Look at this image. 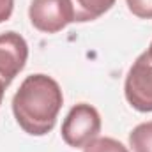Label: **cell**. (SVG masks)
Masks as SVG:
<instances>
[{
    "instance_id": "3957f363",
    "label": "cell",
    "mask_w": 152,
    "mask_h": 152,
    "mask_svg": "<svg viewBox=\"0 0 152 152\" xmlns=\"http://www.w3.org/2000/svg\"><path fill=\"white\" fill-rule=\"evenodd\" d=\"M124 94L134 110L142 113L152 112V60L145 51L133 62L131 69L127 71Z\"/></svg>"
},
{
    "instance_id": "277c9868",
    "label": "cell",
    "mask_w": 152,
    "mask_h": 152,
    "mask_svg": "<svg viewBox=\"0 0 152 152\" xmlns=\"http://www.w3.org/2000/svg\"><path fill=\"white\" fill-rule=\"evenodd\" d=\"M28 18L39 32L57 34L75 21V12L71 0H32Z\"/></svg>"
},
{
    "instance_id": "6da1fadb",
    "label": "cell",
    "mask_w": 152,
    "mask_h": 152,
    "mask_svg": "<svg viewBox=\"0 0 152 152\" xmlns=\"http://www.w3.org/2000/svg\"><path fill=\"white\" fill-rule=\"evenodd\" d=\"M62 104L60 85L51 76L30 75L21 81L12 97V113L25 133L44 136L55 127Z\"/></svg>"
},
{
    "instance_id": "30bf717a",
    "label": "cell",
    "mask_w": 152,
    "mask_h": 152,
    "mask_svg": "<svg viewBox=\"0 0 152 152\" xmlns=\"http://www.w3.org/2000/svg\"><path fill=\"white\" fill-rule=\"evenodd\" d=\"M12 9H14V0H0V23L11 18Z\"/></svg>"
},
{
    "instance_id": "9c48e42d",
    "label": "cell",
    "mask_w": 152,
    "mask_h": 152,
    "mask_svg": "<svg viewBox=\"0 0 152 152\" xmlns=\"http://www.w3.org/2000/svg\"><path fill=\"white\" fill-rule=\"evenodd\" d=\"M129 11L142 20H152V0H126Z\"/></svg>"
},
{
    "instance_id": "7a4b0ae2",
    "label": "cell",
    "mask_w": 152,
    "mask_h": 152,
    "mask_svg": "<svg viewBox=\"0 0 152 152\" xmlns=\"http://www.w3.org/2000/svg\"><path fill=\"white\" fill-rule=\"evenodd\" d=\"M101 133V117L99 112L87 103H80L69 110L62 122V140L75 149H85L94 142Z\"/></svg>"
},
{
    "instance_id": "52a82bcc",
    "label": "cell",
    "mask_w": 152,
    "mask_h": 152,
    "mask_svg": "<svg viewBox=\"0 0 152 152\" xmlns=\"http://www.w3.org/2000/svg\"><path fill=\"white\" fill-rule=\"evenodd\" d=\"M133 152H152V120L138 124L129 134Z\"/></svg>"
},
{
    "instance_id": "8992f818",
    "label": "cell",
    "mask_w": 152,
    "mask_h": 152,
    "mask_svg": "<svg viewBox=\"0 0 152 152\" xmlns=\"http://www.w3.org/2000/svg\"><path fill=\"white\" fill-rule=\"evenodd\" d=\"M113 4L115 0H71L75 21L78 23L94 21L104 12H108L113 7Z\"/></svg>"
},
{
    "instance_id": "ba28073f",
    "label": "cell",
    "mask_w": 152,
    "mask_h": 152,
    "mask_svg": "<svg viewBox=\"0 0 152 152\" xmlns=\"http://www.w3.org/2000/svg\"><path fill=\"white\" fill-rule=\"evenodd\" d=\"M83 152H129V151H127V147H126L124 143H120L118 140L104 136V138H96L94 142H90V143L85 147Z\"/></svg>"
},
{
    "instance_id": "7c38bea8",
    "label": "cell",
    "mask_w": 152,
    "mask_h": 152,
    "mask_svg": "<svg viewBox=\"0 0 152 152\" xmlns=\"http://www.w3.org/2000/svg\"><path fill=\"white\" fill-rule=\"evenodd\" d=\"M145 53H147V57H149V58L152 60V41H151V46L147 48V51H145Z\"/></svg>"
},
{
    "instance_id": "5b68a950",
    "label": "cell",
    "mask_w": 152,
    "mask_h": 152,
    "mask_svg": "<svg viewBox=\"0 0 152 152\" xmlns=\"http://www.w3.org/2000/svg\"><path fill=\"white\" fill-rule=\"evenodd\" d=\"M28 58V44L18 32L0 34V80L9 87L20 75Z\"/></svg>"
},
{
    "instance_id": "8fae6325",
    "label": "cell",
    "mask_w": 152,
    "mask_h": 152,
    "mask_svg": "<svg viewBox=\"0 0 152 152\" xmlns=\"http://www.w3.org/2000/svg\"><path fill=\"white\" fill-rule=\"evenodd\" d=\"M4 92H5V83L0 80V104H2V99H4Z\"/></svg>"
}]
</instances>
